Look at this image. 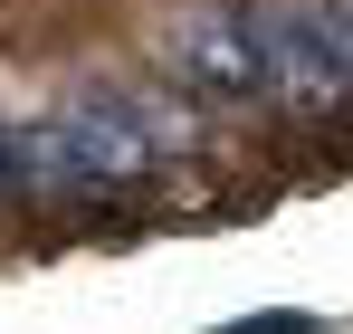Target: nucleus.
I'll return each instance as SVG.
<instances>
[{
    "instance_id": "f03ea898",
    "label": "nucleus",
    "mask_w": 353,
    "mask_h": 334,
    "mask_svg": "<svg viewBox=\"0 0 353 334\" xmlns=\"http://www.w3.org/2000/svg\"><path fill=\"white\" fill-rule=\"evenodd\" d=\"M181 153V106L143 86H86L48 115H19L10 134V201H96L124 181H153Z\"/></svg>"
},
{
    "instance_id": "7ed1b4c3",
    "label": "nucleus",
    "mask_w": 353,
    "mask_h": 334,
    "mask_svg": "<svg viewBox=\"0 0 353 334\" xmlns=\"http://www.w3.org/2000/svg\"><path fill=\"white\" fill-rule=\"evenodd\" d=\"M10 134H19V115H0V201H10Z\"/></svg>"
},
{
    "instance_id": "f257e3e1",
    "label": "nucleus",
    "mask_w": 353,
    "mask_h": 334,
    "mask_svg": "<svg viewBox=\"0 0 353 334\" xmlns=\"http://www.w3.org/2000/svg\"><path fill=\"white\" fill-rule=\"evenodd\" d=\"M163 67L220 106H353V0H220L191 10Z\"/></svg>"
}]
</instances>
